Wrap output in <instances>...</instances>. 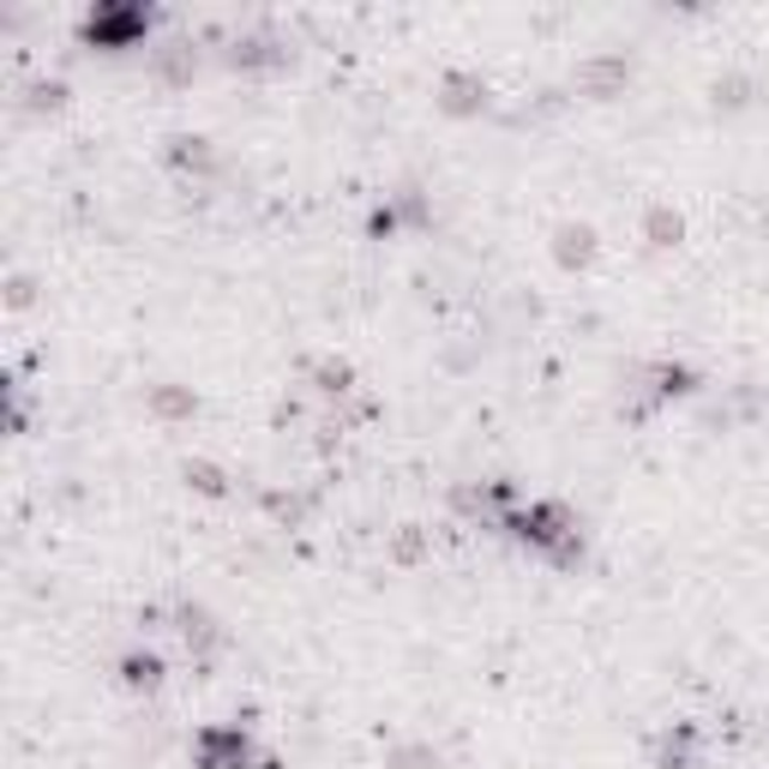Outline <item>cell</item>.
Listing matches in <instances>:
<instances>
[{
  "mask_svg": "<svg viewBox=\"0 0 769 769\" xmlns=\"http://www.w3.org/2000/svg\"><path fill=\"white\" fill-rule=\"evenodd\" d=\"M499 523H506L517 541H529L536 553H547L553 566H577V559H583V536H577V523L559 506H529V511L499 517Z\"/></svg>",
  "mask_w": 769,
  "mask_h": 769,
  "instance_id": "obj_1",
  "label": "cell"
},
{
  "mask_svg": "<svg viewBox=\"0 0 769 769\" xmlns=\"http://www.w3.org/2000/svg\"><path fill=\"white\" fill-rule=\"evenodd\" d=\"M192 758H199V769H253L259 751L241 728H204L192 739Z\"/></svg>",
  "mask_w": 769,
  "mask_h": 769,
  "instance_id": "obj_2",
  "label": "cell"
},
{
  "mask_svg": "<svg viewBox=\"0 0 769 769\" xmlns=\"http://www.w3.org/2000/svg\"><path fill=\"white\" fill-rule=\"evenodd\" d=\"M144 24H151L144 7H97L91 19H84V42H97V49H127V42L144 37Z\"/></svg>",
  "mask_w": 769,
  "mask_h": 769,
  "instance_id": "obj_3",
  "label": "cell"
},
{
  "mask_svg": "<svg viewBox=\"0 0 769 769\" xmlns=\"http://www.w3.org/2000/svg\"><path fill=\"white\" fill-rule=\"evenodd\" d=\"M174 638L187 643V656L204 661L217 643H223V626L211 619V608H192V601H187V608H174Z\"/></svg>",
  "mask_w": 769,
  "mask_h": 769,
  "instance_id": "obj_4",
  "label": "cell"
},
{
  "mask_svg": "<svg viewBox=\"0 0 769 769\" xmlns=\"http://www.w3.org/2000/svg\"><path fill=\"white\" fill-rule=\"evenodd\" d=\"M289 61V49L277 37H241L229 49V67H241V72H259V67H283Z\"/></svg>",
  "mask_w": 769,
  "mask_h": 769,
  "instance_id": "obj_5",
  "label": "cell"
},
{
  "mask_svg": "<svg viewBox=\"0 0 769 769\" xmlns=\"http://www.w3.org/2000/svg\"><path fill=\"white\" fill-rule=\"evenodd\" d=\"M151 67H157L169 84H187L192 72H199V49H192V42H162V49L151 54Z\"/></svg>",
  "mask_w": 769,
  "mask_h": 769,
  "instance_id": "obj_6",
  "label": "cell"
},
{
  "mask_svg": "<svg viewBox=\"0 0 769 769\" xmlns=\"http://www.w3.org/2000/svg\"><path fill=\"white\" fill-rule=\"evenodd\" d=\"M439 91H446V97H439V102H446L451 114H476L481 102H487V84L476 79V72H451V79L439 84Z\"/></svg>",
  "mask_w": 769,
  "mask_h": 769,
  "instance_id": "obj_7",
  "label": "cell"
},
{
  "mask_svg": "<svg viewBox=\"0 0 769 769\" xmlns=\"http://www.w3.org/2000/svg\"><path fill=\"white\" fill-rule=\"evenodd\" d=\"M626 79H631V67H626V61H589L583 72H577V84H583L589 97H613Z\"/></svg>",
  "mask_w": 769,
  "mask_h": 769,
  "instance_id": "obj_8",
  "label": "cell"
},
{
  "mask_svg": "<svg viewBox=\"0 0 769 769\" xmlns=\"http://www.w3.org/2000/svg\"><path fill=\"white\" fill-rule=\"evenodd\" d=\"M121 679H127L132 691H157V686H162V661L151 656V649H144V656L132 649V656L121 661Z\"/></svg>",
  "mask_w": 769,
  "mask_h": 769,
  "instance_id": "obj_9",
  "label": "cell"
},
{
  "mask_svg": "<svg viewBox=\"0 0 769 769\" xmlns=\"http://www.w3.org/2000/svg\"><path fill=\"white\" fill-rule=\"evenodd\" d=\"M596 259V229H559V264H589Z\"/></svg>",
  "mask_w": 769,
  "mask_h": 769,
  "instance_id": "obj_10",
  "label": "cell"
},
{
  "mask_svg": "<svg viewBox=\"0 0 769 769\" xmlns=\"http://www.w3.org/2000/svg\"><path fill=\"white\" fill-rule=\"evenodd\" d=\"M151 409H157V416H169V421H187L192 409H199V397H192V391H174V384H157V391H151Z\"/></svg>",
  "mask_w": 769,
  "mask_h": 769,
  "instance_id": "obj_11",
  "label": "cell"
},
{
  "mask_svg": "<svg viewBox=\"0 0 769 769\" xmlns=\"http://www.w3.org/2000/svg\"><path fill=\"white\" fill-rule=\"evenodd\" d=\"M169 157L181 162V169H192V174L211 169V144H204V139H174V151H169Z\"/></svg>",
  "mask_w": 769,
  "mask_h": 769,
  "instance_id": "obj_12",
  "label": "cell"
},
{
  "mask_svg": "<svg viewBox=\"0 0 769 769\" xmlns=\"http://www.w3.org/2000/svg\"><path fill=\"white\" fill-rule=\"evenodd\" d=\"M643 234H649V247H673V241H679V217H673V211H649Z\"/></svg>",
  "mask_w": 769,
  "mask_h": 769,
  "instance_id": "obj_13",
  "label": "cell"
},
{
  "mask_svg": "<svg viewBox=\"0 0 769 769\" xmlns=\"http://www.w3.org/2000/svg\"><path fill=\"white\" fill-rule=\"evenodd\" d=\"M391 769H446V763H439V751H427V746H397Z\"/></svg>",
  "mask_w": 769,
  "mask_h": 769,
  "instance_id": "obj_14",
  "label": "cell"
},
{
  "mask_svg": "<svg viewBox=\"0 0 769 769\" xmlns=\"http://www.w3.org/2000/svg\"><path fill=\"white\" fill-rule=\"evenodd\" d=\"M313 379H319L324 397H343V391H349V367H331V361H324V367H313Z\"/></svg>",
  "mask_w": 769,
  "mask_h": 769,
  "instance_id": "obj_15",
  "label": "cell"
},
{
  "mask_svg": "<svg viewBox=\"0 0 769 769\" xmlns=\"http://www.w3.org/2000/svg\"><path fill=\"white\" fill-rule=\"evenodd\" d=\"M187 481L199 493H223V469H211V463H187Z\"/></svg>",
  "mask_w": 769,
  "mask_h": 769,
  "instance_id": "obj_16",
  "label": "cell"
},
{
  "mask_svg": "<svg viewBox=\"0 0 769 769\" xmlns=\"http://www.w3.org/2000/svg\"><path fill=\"white\" fill-rule=\"evenodd\" d=\"M61 97H67L61 84H31V109H54Z\"/></svg>",
  "mask_w": 769,
  "mask_h": 769,
  "instance_id": "obj_17",
  "label": "cell"
}]
</instances>
